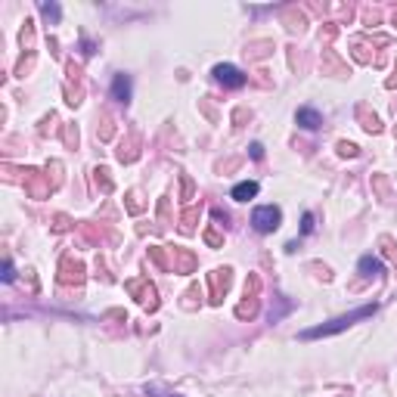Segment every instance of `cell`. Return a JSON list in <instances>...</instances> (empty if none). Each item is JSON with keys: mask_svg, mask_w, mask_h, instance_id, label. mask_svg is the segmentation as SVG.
<instances>
[{"mask_svg": "<svg viewBox=\"0 0 397 397\" xmlns=\"http://www.w3.org/2000/svg\"><path fill=\"white\" fill-rule=\"evenodd\" d=\"M376 313V304H363V308H357V311H351V313H341V317H336V320H329V323H320V326H313V329H304L301 336V341H313V338H326V336H338V332H345V329H351L354 323H363V320H369Z\"/></svg>", "mask_w": 397, "mask_h": 397, "instance_id": "6da1fadb", "label": "cell"}, {"mask_svg": "<svg viewBox=\"0 0 397 397\" xmlns=\"http://www.w3.org/2000/svg\"><path fill=\"white\" fill-rule=\"evenodd\" d=\"M279 223H283V211H279L276 205H258V208L251 211V227L258 233H273V230H279Z\"/></svg>", "mask_w": 397, "mask_h": 397, "instance_id": "7a4b0ae2", "label": "cell"}, {"mask_svg": "<svg viewBox=\"0 0 397 397\" xmlns=\"http://www.w3.org/2000/svg\"><path fill=\"white\" fill-rule=\"evenodd\" d=\"M211 75H214V81L218 84H223V87H230V90H239V87H246V71L242 69H236V66H230V62H221V66H214L211 69Z\"/></svg>", "mask_w": 397, "mask_h": 397, "instance_id": "3957f363", "label": "cell"}, {"mask_svg": "<svg viewBox=\"0 0 397 397\" xmlns=\"http://www.w3.org/2000/svg\"><path fill=\"white\" fill-rule=\"evenodd\" d=\"M295 124L304 131H320L323 128V115L313 109V106H301V109L295 112Z\"/></svg>", "mask_w": 397, "mask_h": 397, "instance_id": "277c9868", "label": "cell"}, {"mask_svg": "<svg viewBox=\"0 0 397 397\" xmlns=\"http://www.w3.org/2000/svg\"><path fill=\"white\" fill-rule=\"evenodd\" d=\"M131 90H134V84H131V75H115L112 78V99H119V103H131Z\"/></svg>", "mask_w": 397, "mask_h": 397, "instance_id": "5b68a950", "label": "cell"}, {"mask_svg": "<svg viewBox=\"0 0 397 397\" xmlns=\"http://www.w3.org/2000/svg\"><path fill=\"white\" fill-rule=\"evenodd\" d=\"M357 270H360V273H363L366 279H376V276H382V273H385L382 261H378V258H373V255H363V258H360Z\"/></svg>", "mask_w": 397, "mask_h": 397, "instance_id": "8992f818", "label": "cell"}, {"mask_svg": "<svg viewBox=\"0 0 397 397\" xmlns=\"http://www.w3.org/2000/svg\"><path fill=\"white\" fill-rule=\"evenodd\" d=\"M258 184L255 180H242V184H236L233 186V193H230V198H236V202H248V198H255L258 196Z\"/></svg>", "mask_w": 397, "mask_h": 397, "instance_id": "52a82bcc", "label": "cell"}, {"mask_svg": "<svg viewBox=\"0 0 397 397\" xmlns=\"http://www.w3.org/2000/svg\"><path fill=\"white\" fill-rule=\"evenodd\" d=\"M41 13H44V19H47V22H59V16H62V10L56 4H41Z\"/></svg>", "mask_w": 397, "mask_h": 397, "instance_id": "ba28073f", "label": "cell"}, {"mask_svg": "<svg viewBox=\"0 0 397 397\" xmlns=\"http://www.w3.org/2000/svg\"><path fill=\"white\" fill-rule=\"evenodd\" d=\"M313 227H317V223H313V214L308 211V214H304V218H301V233H304V236H308V233H313Z\"/></svg>", "mask_w": 397, "mask_h": 397, "instance_id": "9c48e42d", "label": "cell"}, {"mask_svg": "<svg viewBox=\"0 0 397 397\" xmlns=\"http://www.w3.org/2000/svg\"><path fill=\"white\" fill-rule=\"evenodd\" d=\"M146 394H149V397H180V394H171V391H161V388H159V385H149V388H146Z\"/></svg>", "mask_w": 397, "mask_h": 397, "instance_id": "30bf717a", "label": "cell"}, {"mask_svg": "<svg viewBox=\"0 0 397 397\" xmlns=\"http://www.w3.org/2000/svg\"><path fill=\"white\" fill-rule=\"evenodd\" d=\"M16 279V270H13V261H6L4 264V283H13Z\"/></svg>", "mask_w": 397, "mask_h": 397, "instance_id": "8fae6325", "label": "cell"}, {"mask_svg": "<svg viewBox=\"0 0 397 397\" xmlns=\"http://www.w3.org/2000/svg\"><path fill=\"white\" fill-rule=\"evenodd\" d=\"M251 159H255V161L264 159V146H261V143H251Z\"/></svg>", "mask_w": 397, "mask_h": 397, "instance_id": "7c38bea8", "label": "cell"}, {"mask_svg": "<svg viewBox=\"0 0 397 397\" xmlns=\"http://www.w3.org/2000/svg\"><path fill=\"white\" fill-rule=\"evenodd\" d=\"M341 156H357V146H354V143H341Z\"/></svg>", "mask_w": 397, "mask_h": 397, "instance_id": "4fadbf2b", "label": "cell"}]
</instances>
